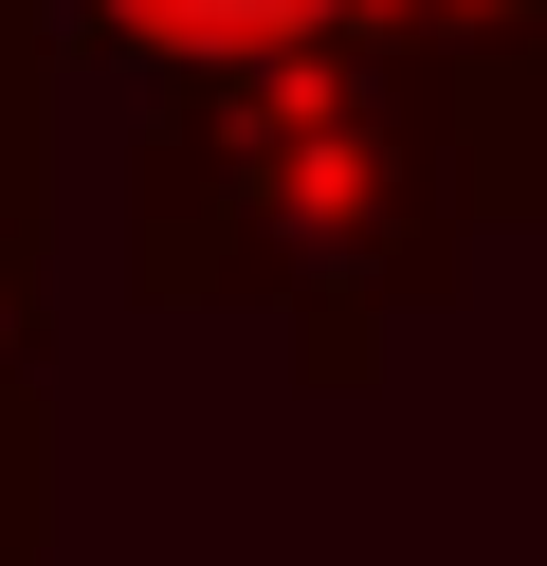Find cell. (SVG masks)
Masks as SVG:
<instances>
[{"label": "cell", "instance_id": "1", "mask_svg": "<svg viewBox=\"0 0 547 566\" xmlns=\"http://www.w3.org/2000/svg\"><path fill=\"white\" fill-rule=\"evenodd\" d=\"M165 19H292V0H165Z\"/></svg>", "mask_w": 547, "mask_h": 566}]
</instances>
